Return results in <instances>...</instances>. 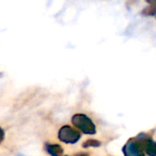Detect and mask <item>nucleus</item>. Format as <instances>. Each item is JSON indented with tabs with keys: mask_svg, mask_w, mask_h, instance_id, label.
Segmentation results:
<instances>
[{
	"mask_svg": "<svg viewBox=\"0 0 156 156\" xmlns=\"http://www.w3.org/2000/svg\"><path fill=\"white\" fill-rule=\"evenodd\" d=\"M46 151L51 156H61L63 154V148L59 144H47L45 145Z\"/></svg>",
	"mask_w": 156,
	"mask_h": 156,
	"instance_id": "39448f33",
	"label": "nucleus"
},
{
	"mask_svg": "<svg viewBox=\"0 0 156 156\" xmlns=\"http://www.w3.org/2000/svg\"><path fill=\"white\" fill-rule=\"evenodd\" d=\"M150 5H156V0H146Z\"/></svg>",
	"mask_w": 156,
	"mask_h": 156,
	"instance_id": "1a4fd4ad",
	"label": "nucleus"
},
{
	"mask_svg": "<svg viewBox=\"0 0 156 156\" xmlns=\"http://www.w3.org/2000/svg\"><path fill=\"white\" fill-rule=\"evenodd\" d=\"M1 133H2V135H1V142H3L4 136H5V133H4V130H3V129H1Z\"/></svg>",
	"mask_w": 156,
	"mask_h": 156,
	"instance_id": "9d476101",
	"label": "nucleus"
},
{
	"mask_svg": "<svg viewBox=\"0 0 156 156\" xmlns=\"http://www.w3.org/2000/svg\"><path fill=\"white\" fill-rule=\"evenodd\" d=\"M142 14L144 16H156V5H150L149 6L144 8L142 11Z\"/></svg>",
	"mask_w": 156,
	"mask_h": 156,
	"instance_id": "0eeeda50",
	"label": "nucleus"
},
{
	"mask_svg": "<svg viewBox=\"0 0 156 156\" xmlns=\"http://www.w3.org/2000/svg\"><path fill=\"white\" fill-rule=\"evenodd\" d=\"M17 156H22V155H17Z\"/></svg>",
	"mask_w": 156,
	"mask_h": 156,
	"instance_id": "9b49d317",
	"label": "nucleus"
},
{
	"mask_svg": "<svg viewBox=\"0 0 156 156\" xmlns=\"http://www.w3.org/2000/svg\"><path fill=\"white\" fill-rule=\"evenodd\" d=\"M73 156H89L87 154H85V153H78V154H74Z\"/></svg>",
	"mask_w": 156,
	"mask_h": 156,
	"instance_id": "6e6552de",
	"label": "nucleus"
},
{
	"mask_svg": "<svg viewBox=\"0 0 156 156\" xmlns=\"http://www.w3.org/2000/svg\"><path fill=\"white\" fill-rule=\"evenodd\" d=\"M142 141L144 151L149 156H156V142L153 141L146 134L141 133L137 136Z\"/></svg>",
	"mask_w": 156,
	"mask_h": 156,
	"instance_id": "20e7f679",
	"label": "nucleus"
},
{
	"mask_svg": "<svg viewBox=\"0 0 156 156\" xmlns=\"http://www.w3.org/2000/svg\"><path fill=\"white\" fill-rule=\"evenodd\" d=\"M66 156H68V155H66Z\"/></svg>",
	"mask_w": 156,
	"mask_h": 156,
	"instance_id": "f8f14e48",
	"label": "nucleus"
},
{
	"mask_svg": "<svg viewBox=\"0 0 156 156\" xmlns=\"http://www.w3.org/2000/svg\"><path fill=\"white\" fill-rule=\"evenodd\" d=\"M124 156H145L140 138L135 137L130 139L122 148Z\"/></svg>",
	"mask_w": 156,
	"mask_h": 156,
	"instance_id": "f03ea898",
	"label": "nucleus"
},
{
	"mask_svg": "<svg viewBox=\"0 0 156 156\" xmlns=\"http://www.w3.org/2000/svg\"><path fill=\"white\" fill-rule=\"evenodd\" d=\"M101 143L98 140L95 139H89L87 141H85L82 144V147L83 148H89V147H99L101 146Z\"/></svg>",
	"mask_w": 156,
	"mask_h": 156,
	"instance_id": "423d86ee",
	"label": "nucleus"
},
{
	"mask_svg": "<svg viewBox=\"0 0 156 156\" xmlns=\"http://www.w3.org/2000/svg\"><path fill=\"white\" fill-rule=\"evenodd\" d=\"M58 137L61 142H63L65 144H76L80 139L81 135L78 130H76L69 125H65L60 128Z\"/></svg>",
	"mask_w": 156,
	"mask_h": 156,
	"instance_id": "7ed1b4c3",
	"label": "nucleus"
},
{
	"mask_svg": "<svg viewBox=\"0 0 156 156\" xmlns=\"http://www.w3.org/2000/svg\"><path fill=\"white\" fill-rule=\"evenodd\" d=\"M72 124L80 132L85 134H95L96 133V126L91 121L90 117L85 114L78 113L73 115L71 118Z\"/></svg>",
	"mask_w": 156,
	"mask_h": 156,
	"instance_id": "f257e3e1",
	"label": "nucleus"
}]
</instances>
